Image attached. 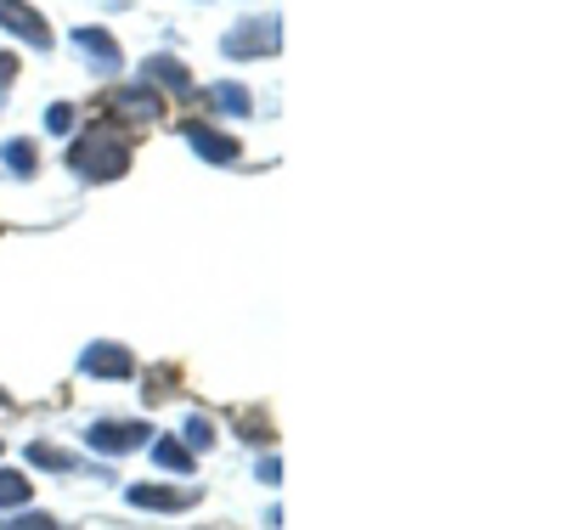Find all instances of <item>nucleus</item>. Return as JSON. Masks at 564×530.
I'll return each instance as SVG.
<instances>
[{
	"instance_id": "obj_8",
	"label": "nucleus",
	"mask_w": 564,
	"mask_h": 530,
	"mask_svg": "<svg viewBox=\"0 0 564 530\" xmlns=\"http://www.w3.org/2000/svg\"><path fill=\"white\" fill-rule=\"evenodd\" d=\"M135 508H153V513H175V508H193L198 491H181V486H130Z\"/></svg>"
},
{
	"instance_id": "obj_12",
	"label": "nucleus",
	"mask_w": 564,
	"mask_h": 530,
	"mask_svg": "<svg viewBox=\"0 0 564 530\" xmlns=\"http://www.w3.org/2000/svg\"><path fill=\"white\" fill-rule=\"evenodd\" d=\"M29 463H34V468H57V474H63V468H74V457H68V452L45 446V441H34V446H29Z\"/></svg>"
},
{
	"instance_id": "obj_15",
	"label": "nucleus",
	"mask_w": 564,
	"mask_h": 530,
	"mask_svg": "<svg viewBox=\"0 0 564 530\" xmlns=\"http://www.w3.org/2000/svg\"><path fill=\"white\" fill-rule=\"evenodd\" d=\"M215 102H220L226 113H238V119H243V113H249V90H243V85H220V90H215Z\"/></svg>"
},
{
	"instance_id": "obj_3",
	"label": "nucleus",
	"mask_w": 564,
	"mask_h": 530,
	"mask_svg": "<svg viewBox=\"0 0 564 530\" xmlns=\"http://www.w3.org/2000/svg\"><path fill=\"white\" fill-rule=\"evenodd\" d=\"M85 441L97 446V452H108V457H119V452H130V446H148L153 429H148V423H90Z\"/></svg>"
},
{
	"instance_id": "obj_17",
	"label": "nucleus",
	"mask_w": 564,
	"mask_h": 530,
	"mask_svg": "<svg viewBox=\"0 0 564 530\" xmlns=\"http://www.w3.org/2000/svg\"><path fill=\"white\" fill-rule=\"evenodd\" d=\"M45 130H52V136H68V130H74V108H68V102H57L52 113H45Z\"/></svg>"
},
{
	"instance_id": "obj_7",
	"label": "nucleus",
	"mask_w": 564,
	"mask_h": 530,
	"mask_svg": "<svg viewBox=\"0 0 564 530\" xmlns=\"http://www.w3.org/2000/svg\"><path fill=\"white\" fill-rule=\"evenodd\" d=\"M181 136L193 141V148H198L209 164H231V159H238V141L220 136V130H209V125H198V119H186V125H181Z\"/></svg>"
},
{
	"instance_id": "obj_2",
	"label": "nucleus",
	"mask_w": 564,
	"mask_h": 530,
	"mask_svg": "<svg viewBox=\"0 0 564 530\" xmlns=\"http://www.w3.org/2000/svg\"><path fill=\"white\" fill-rule=\"evenodd\" d=\"M220 52H226L231 63H243V57H271V52H276V23H271V18L238 23V29L220 40Z\"/></svg>"
},
{
	"instance_id": "obj_6",
	"label": "nucleus",
	"mask_w": 564,
	"mask_h": 530,
	"mask_svg": "<svg viewBox=\"0 0 564 530\" xmlns=\"http://www.w3.org/2000/svg\"><path fill=\"white\" fill-rule=\"evenodd\" d=\"M113 108H119L124 119H148V125H159V119H164V96L148 90V85H124V90H113Z\"/></svg>"
},
{
	"instance_id": "obj_13",
	"label": "nucleus",
	"mask_w": 564,
	"mask_h": 530,
	"mask_svg": "<svg viewBox=\"0 0 564 530\" xmlns=\"http://www.w3.org/2000/svg\"><path fill=\"white\" fill-rule=\"evenodd\" d=\"M153 457H159L164 468H181V474L193 468V446H175V441H159V446H153Z\"/></svg>"
},
{
	"instance_id": "obj_9",
	"label": "nucleus",
	"mask_w": 564,
	"mask_h": 530,
	"mask_svg": "<svg viewBox=\"0 0 564 530\" xmlns=\"http://www.w3.org/2000/svg\"><path fill=\"white\" fill-rule=\"evenodd\" d=\"M79 52H85V63H97L102 74H119V63H124V52L113 45L108 29H79Z\"/></svg>"
},
{
	"instance_id": "obj_1",
	"label": "nucleus",
	"mask_w": 564,
	"mask_h": 530,
	"mask_svg": "<svg viewBox=\"0 0 564 530\" xmlns=\"http://www.w3.org/2000/svg\"><path fill=\"white\" fill-rule=\"evenodd\" d=\"M68 170L85 175V181H113V175H124V170H130V141H124V130L90 125V136L68 148Z\"/></svg>"
},
{
	"instance_id": "obj_11",
	"label": "nucleus",
	"mask_w": 564,
	"mask_h": 530,
	"mask_svg": "<svg viewBox=\"0 0 564 530\" xmlns=\"http://www.w3.org/2000/svg\"><path fill=\"white\" fill-rule=\"evenodd\" d=\"M34 497V486L18 474V468H0V508H23Z\"/></svg>"
},
{
	"instance_id": "obj_18",
	"label": "nucleus",
	"mask_w": 564,
	"mask_h": 530,
	"mask_svg": "<svg viewBox=\"0 0 564 530\" xmlns=\"http://www.w3.org/2000/svg\"><path fill=\"white\" fill-rule=\"evenodd\" d=\"M186 435H193V446H209V423L193 418V423H186Z\"/></svg>"
},
{
	"instance_id": "obj_14",
	"label": "nucleus",
	"mask_w": 564,
	"mask_h": 530,
	"mask_svg": "<svg viewBox=\"0 0 564 530\" xmlns=\"http://www.w3.org/2000/svg\"><path fill=\"white\" fill-rule=\"evenodd\" d=\"M7 164L12 175H34V141H7Z\"/></svg>"
},
{
	"instance_id": "obj_4",
	"label": "nucleus",
	"mask_w": 564,
	"mask_h": 530,
	"mask_svg": "<svg viewBox=\"0 0 564 530\" xmlns=\"http://www.w3.org/2000/svg\"><path fill=\"white\" fill-rule=\"evenodd\" d=\"M0 29L29 40V45H52V23H45L34 7H23V0H0Z\"/></svg>"
},
{
	"instance_id": "obj_10",
	"label": "nucleus",
	"mask_w": 564,
	"mask_h": 530,
	"mask_svg": "<svg viewBox=\"0 0 564 530\" xmlns=\"http://www.w3.org/2000/svg\"><path fill=\"white\" fill-rule=\"evenodd\" d=\"M141 74H148L159 90H175V96H186V90H193V68H186V63H175V57H148V68H141Z\"/></svg>"
},
{
	"instance_id": "obj_5",
	"label": "nucleus",
	"mask_w": 564,
	"mask_h": 530,
	"mask_svg": "<svg viewBox=\"0 0 564 530\" xmlns=\"http://www.w3.org/2000/svg\"><path fill=\"white\" fill-rule=\"evenodd\" d=\"M79 372H90V378H130L135 372V356L119 350V345H90L79 356Z\"/></svg>"
},
{
	"instance_id": "obj_16",
	"label": "nucleus",
	"mask_w": 564,
	"mask_h": 530,
	"mask_svg": "<svg viewBox=\"0 0 564 530\" xmlns=\"http://www.w3.org/2000/svg\"><path fill=\"white\" fill-rule=\"evenodd\" d=\"M170 383H175V367H159L148 378V401H170Z\"/></svg>"
},
{
	"instance_id": "obj_19",
	"label": "nucleus",
	"mask_w": 564,
	"mask_h": 530,
	"mask_svg": "<svg viewBox=\"0 0 564 530\" xmlns=\"http://www.w3.org/2000/svg\"><path fill=\"white\" fill-rule=\"evenodd\" d=\"M12 74H18V57H7V52H0V85H12Z\"/></svg>"
}]
</instances>
